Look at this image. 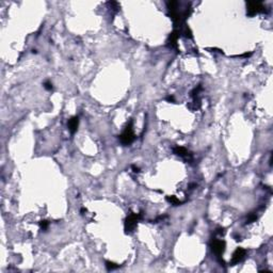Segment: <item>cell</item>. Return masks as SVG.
I'll list each match as a JSON object with an SVG mask.
<instances>
[{
    "mask_svg": "<svg viewBox=\"0 0 273 273\" xmlns=\"http://www.w3.org/2000/svg\"><path fill=\"white\" fill-rule=\"evenodd\" d=\"M266 11V6L260 1H251L247 3V14L249 16H254L258 13Z\"/></svg>",
    "mask_w": 273,
    "mask_h": 273,
    "instance_id": "obj_1",
    "label": "cell"
},
{
    "mask_svg": "<svg viewBox=\"0 0 273 273\" xmlns=\"http://www.w3.org/2000/svg\"><path fill=\"white\" fill-rule=\"evenodd\" d=\"M120 140L124 145H129L133 142V140H135V133H133V122H130L127 125L124 133L120 136Z\"/></svg>",
    "mask_w": 273,
    "mask_h": 273,
    "instance_id": "obj_2",
    "label": "cell"
},
{
    "mask_svg": "<svg viewBox=\"0 0 273 273\" xmlns=\"http://www.w3.org/2000/svg\"><path fill=\"white\" fill-rule=\"evenodd\" d=\"M142 218L141 213H131L129 217H127V219L125 220V232L130 233L133 232V229L136 227V223L140 219Z\"/></svg>",
    "mask_w": 273,
    "mask_h": 273,
    "instance_id": "obj_3",
    "label": "cell"
},
{
    "mask_svg": "<svg viewBox=\"0 0 273 273\" xmlns=\"http://www.w3.org/2000/svg\"><path fill=\"white\" fill-rule=\"evenodd\" d=\"M210 247H211V250L214 254L217 255H221L223 252H224L225 249V242L222 240H218V239H213L210 243Z\"/></svg>",
    "mask_w": 273,
    "mask_h": 273,
    "instance_id": "obj_4",
    "label": "cell"
},
{
    "mask_svg": "<svg viewBox=\"0 0 273 273\" xmlns=\"http://www.w3.org/2000/svg\"><path fill=\"white\" fill-rule=\"evenodd\" d=\"M245 254H247V251H245L244 249H242V248H238V249L234 252V254H233V258H232V263H233V265L240 263V261L244 258Z\"/></svg>",
    "mask_w": 273,
    "mask_h": 273,
    "instance_id": "obj_5",
    "label": "cell"
},
{
    "mask_svg": "<svg viewBox=\"0 0 273 273\" xmlns=\"http://www.w3.org/2000/svg\"><path fill=\"white\" fill-rule=\"evenodd\" d=\"M78 125H79V117H78V116H73L71 120H68L67 126L71 133H75L76 131H77Z\"/></svg>",
    "mask_w": 273,
    "mask_h": 273,
    "instance_id": "obj_6",
    "label": "cell"
},
{
    "mask_svg": "<svg viewBox=\"0 0 273 273\" xmlns=\"http://www.w3.org/2000/svg\"><path fill=\"white\" fill-rule=\"evenodd\" d=\"M178 37H179V32L176 30L173 31V32L170 34L169 40H167V44H169V46L171 47V48H175V47H177Z\"/></svg>",
    "mask_w": 273,
    "mask_h": 273,
    "instance_id": "obj_7",
    "label": "cell"
},
{
    "mask_svg": "<svg viewBox=\"0 0 273 273\" xmlns=\"http://www.w3.org/2000/svg\"><path fill=\"white\" fill-rule=\"evenodd\" d=\"M174 154H176L177 156H179V157H183V158H187L188 156H190V153L187 151V148L186 147H183V146H176L175 148L173 149Z\"/></svg>",
    "mask_w": 273,
    "mask_h": 273,
    "instance_id": "obj_8",
    "label": "cell"
},
{
    "mask_svg": "<svg viewBox=\"0 0 273 273\" xmlns=\"http://www.w3.org/2000/svg\"><path fill=\"white\" fill-rule=\"evenodd\" d=\"M118 267H120V265H116V263H113V261H110V260L106 261V268H107V270H108V271L115 270V269H117Z\"/></svg>",
    "mask_w": 273,
    "mask_h": 273,
    "instance_id": "obj_9",
    "label": "cell"
},
{
    "mask_svg": "<svg viewBox=\"0 0 273 273\" xmlns=\"http://www.w3.org/2000/svg\"><path fill=\"white\" fill-rule=\"evenodd\" d=\"M167 201L169 203H171L172 205H174V206H178V205L182 204V202H180V201L178 200L176 196H167Z\"/></svg>",
    "mask_w": 273,
    "mask_h": 273,
    "instance_id": "obj_10",
    "label": "cell"
},
{
    "mask_svg": "<svg viewBox=\"0 0 273 273\" xmlns=\"http://www.w3.org/2000/svg\"><path fill=\"white\" fill-rule=\"evenodd\" d=\"M48 225H49V222L46 220H43L40 222V227H41V229H43V230H46L47 228H48Z\"/></svg>",
    "mask_w": 273,
    "mask_h": 273,
    "instance_id": "obj_11",
    "label": "cell"
},
{
    "mask_svg": "<svg viewBox=\"0 0 273 273\" xmlns=\"http://www.w3.org/2000/svg\"><path fill=\"white\" fill-rule=\"evenodd\" d=\"M183 33L185 34L186 37H189V39H191V37H192V33H191V31H190V29L188 28V27H186V28L183 29Z\"/></svg>",
    "mask_w": 273,
    "mask_h": 273,
    "instance_id": "obj_12",
    "label": "cell"
},
{
    "mask_svg": "<svg viewBox=\"0 0 273 273\" xmlns=\"http://www.w3.org/2000/svg\"><path fill=\"white\" fill-rule=\"evenodd\" d=\"M257 220V216L255 213H251L250 216H249V218H248V220H247V222L248 223H252V222H254V221H256Z\"/></svg>",
    "mask_w": 273,
    "mask_h": 273,
    "instance_id": "obj_13",
    "label": "cell"
},
{
    "mask_svg": "<svg viewBox=\"0 0 273 273\" xmlns=\"http://www.w3.org/2000/svg\"><path fill=\"white\" fill-rule=\"evenodd\" d=\"M44 88H45L46 90L50 91V90H52V84H51L49 81H45L44 82Z\"/></svg>",
    "mask_w": 273,
    "mask_h": 273,
    "instance_id": "obj_14",
    "label": "cell"
},
{
    "mask_svg": "<svg viewBox=\"0 0 273 273\" xmlns=\"http://www.w3.org/2000/svg\"><path fill=\"white\" fill-rule=\"evenodd\" d=\"M167 102H175V99H174L173 96H167Z\"/></svg>",
    "mask_w": 273,
    "mask_h": 273,
    "instance_id": "obj_15",
    "label": "cell"
},
{
    "mask_svg": "<svg viewBox=\"0 0 273 273\" xmlns=\"http://www.w3.org/2000/svg\"><path fill=\"white\" fill-rule=\"evenodd\" d=\"M133 170L135 173H139V172H140V169H139L138 167H136V165H133Z\"/></svg>",
    "mask_w": 273,
    "mask_h": 273,
    "instance_id": "obj_16",
    "label": "cell"
}]
</instances>
